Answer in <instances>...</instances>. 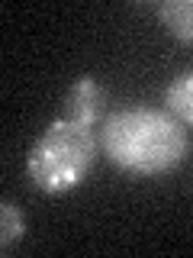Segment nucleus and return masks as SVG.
I'll return each mask as SVG.
<instances>
[{"label":"nucleus","mask_w":193,"mask_h":258,"mask_svg":"<svg viewBox=\"0 0 193 258\" xmlns=\"http://www.w3.org/2000/svg\"><path fill=\"white\" fill-rule=\"evenodd\" d=\"M100 145L107 158L126 174L158 177L187 158V126L167 110L126 107L103 119Z\"/></svg>","instance_id":"f257e3e1"},{"label":"nucleus","mask_w":193,"mask_h":258,"mask_svg":"<svg viewBox=\"0 0 193 258\" xmlns=\"http://www.w3.org/2000/svg\"><path fill=\"white\" fill-rule=\"evenodd\" d=\"M103 107H107V91L100 87L96 78L84 75L68 87L64 103H61V116L71 119V123H80V126L93 129L103 119Z\"/></svg>","instance_id":"7ed1b4c3"},{"label":"nucleus","mask_w":193,"mask_h":258,"mask_svg":"<svg viewBox=\"0 0 193 258\" xmlns=\"http://www.w3.org/2000/svg\"><path fill=\"white\" fill-rule=\"evenodd\" d=\"M96 158V139L90 126L71 123V119H52L42 136L32 142L26 158V174L39 190L64 194L74 190Z\"/></svg>","instance_id":"f03ea898"},{"label":"nucleus","mask_w":193,"mask_h":258,"mask_svg":"<svg viewBox=\"0 0 193 258\" xmlns=\"http://www.w3.org/2000/svg\"><path fill=\"white\" fill-rule=\"evenodd\" d=\"M23 232H26V220H23V210L13 204V200H4L0 204V248L10 252V248L20 245Z\"/></svg>","instance_id":"423d86ee"},{"label":"nucleus","mask_w":193,"mask_h":258,"mask_svg":"<svg viewBox=\"0 0 193 258\" xmlns=\"http://www.w3.org/2000/svg\"><path fill=\"white\" fill-rule=\"evenodd\" d=\"M164 29L180 42H193V0H164L158 7Z\"/></svg>","instance_id":"39448f33"},{"label":"nucleus","mask_w":193,"mask_h":258,"mask_svg":"<svg viewBox=\"0 0 193 258\" xmlns=\"http://www.w3.org/2000/svg\"><path fill=\"white\" fill-rule=\"evenodd\" d=\"M164 110L177 116L183 126H193V71L177 75L164 87Z\"/></svg>","instance_id":"20e7f679"}]
</instances>
